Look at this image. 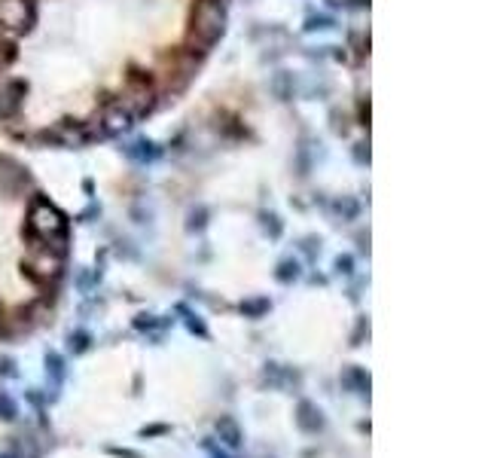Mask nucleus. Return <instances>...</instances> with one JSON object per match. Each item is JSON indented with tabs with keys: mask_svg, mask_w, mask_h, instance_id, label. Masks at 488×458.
Returning a JSON list of instances; mask_svg holds the SVG:
<instances>
[{
	"mask_svg": "<svg viewBox=\"0 0 488 458\" xmlns=\"http://www.w3.org/2000/svg\"><path fill=\"white\" fill-rule=\"evenodd\" d=\"M110 455H116V458H141V452H134V449H119V446H110Z\"/></svg>",
	"mask_w": 488,
	"mask_h": 458,
	"instance_id": "5701e85b",
	"label": "nucleus"
},
{
	"mask_svg": "<svg viewBox=\"0 0 488 458\" xmlns=\"http://www.w3.org/2000/svg\"><path fill=\"white\" fill-rule=\"evenodd\" d=\"M241 312H244V315H250V318H259L263 312H269V300H265V296H259V300H247V303H241Z\"/></svg>",
	"mask_w": 488,
	"mask_h": 458,
	"instance_id": "2eb2a0df",
	"label": "nucleus"
},
{
	"mask_svg": "<svg viewBox=\"0 0 488 458\" xmlns=\"http://www.w3.org/2000/svg\"><path fill=\"white\" fill-rule=\"evenodd\" d=\"M204 449H208V452H211L214 458H229L226 452H220V449H217V446H214V443H211V440H204Z\"/></svg>",
	"mask_w": 488,
	"mask_h": 458,
	"instance_id": "393cba45",
	"label": "nucleus"
},
{
	"mask_svg": "<svg viewBox=\"0 0 488 458\" xmlns=\"http://www.w3.org/2000/svg\"><path fill=\"white\" fill-rule=\"evenodd\" d=\"M89 342H92V336L89 333H71V348L76 351V355H80V351H86L89 348Z\"/></svg>",
	"mask_w": 488,
	"mask_h": 458,
	"instance_id": "f3484780",
	"label": "nucleus"
},
{
	"mask_svg": "<svg viewBox=\"0 0 488 458\" xmlns=\"http://www.w3.org/2000/svg\"><path fill=\"white\" fill-rule=\"evenodd\" d=\"M342 379H345L348 385H354L360 394L369 391V376H366V373L360 370V366H348V370H345V376H342Z\"/></svg>",
	"mask_w": 488,
	"mask_h": 458,
	"instance_id": "9d476101",
	"label": "nucleus"
},
{
	"mask_svg": "<svg viewBox=\"0 0 488 458\" xmlns=\"http://www.w3.org/2000/svg\"><path fill=\"white\" fill-rule=\"evenodd\" d=\"M21 98H25V83H10L3 92H0V113L10 117L21 107Z\"/></svg>",
	"mask_w": 488,
	"mask_h": 458,
	"instance_id": "6e6552de",
	"label": "nucleus"
},
{
	"mask_svg": "<svg viewBox=\"0 0 488 458\" xmlns=\"http://www.w3.org/2000/svg\"><path fill=\"white\" fill-rule=\"evenodd\" d=\"M0 25L21 34L34 25V3L31 0H0Z\"/></svg>",
	"mask_w": 488,
	"mask_h": 458,
	"instance_id": "20e7f679",
	"label": "nucleus"
},
{
	"mask_svg": "<svg viewBox=\"0 0 488 458\" xmlns=\"http://www.w3.org/2000/svg\"><path fill=\"white\" fill-rule=\"evenodd\" d=\"M46 373L52 376L55 385H61V379H64V361H61V355H55V351L46 355Z\"/></svg>",
	"mask_w": 488,
	"mask_h": 458,
	"instance_id": "f8f14e48",
	"label": "nucleus"
},
{
	"mask_svg": "<svg viewBox=\"0 0 488 458\" xmlns=\"http://www.w3.org/2000/svg\"><path fill=\"white\" fill-rule=\"evenodd\" d=\"M0 418H3V422H15V418H19V403H15L10 394H0Z\"/></svg>",
	"mask_w": 488,
	"mask_h": 458,
	"instance_id": "4468645a",
	"label": "nucleus"
},
{
	"mask_svg": "<svg viewBox=\"0 0 488 458\" xmlns=\"http://www.w3.org/2000/svg\"><path fill=\"white\" fill-rule=\"evenodd\" d=\"M61 257L58 251H52L49 244L40 248V244H34V251H31V257L21 263V272L28 275L31 281H37V285H49V281H55L61 275Z\"/></svg>",
	"mask_w": 488,
	"mask_h": 458,
	"instance_id": "7ed1b4c3",
	"label": "nucleus"
},
{
	"mask_svg": "<svg viewBox=\"0 0 488 458\" xmlns=\"http://www.w3.org/2000/svg\"><path fill=\"white\" fill-rule=\"evenodd\" d=\"M287 83H290V76H287V74H278V76H274V92H278L281 98H287V95H290V92H287Z\"/></svg>",
	"mask_w": 488,
	"mask_h": 458,
	"instance_id": "aec40b11",
	"label": "nucleus"
},
{
	"mask_svg": "<svg viewBox=\"0 0 488 458\" xmlns=\"http://www.w3.org/2000/svg\"><path fill=\"white\" fill-rule=\"evenodd\" d=\"M204 217H208V214H204V208L193 211V214H189V229H202V226H204Z\"/></svg>",
	"mask_w": 488,
	"mask_h": 458,
	"instance_id": "412c9836",
	"label": "nucleus"
},
{
	"mask_svg": "<svg viewBox=\"0 0 488 458\" xmlns=\"http://www.w3.org/2000/svg\"><path fill=\"white\" fill-rule=\"evenodd\" d=\"M223 31H226V12H223V6H220V0H198L195 10H193L189 40L198 43L204 52L223 37Z\"/></svg>",
	"mask_w": 488,
	"mask_h": 458,
	"instance_id": "f03ea898",
	"label": "nucleus"
},
{
	"mask_svg": "<svg viewBox=\"0 0 488 458\" xmlns=\"http://www.w3.org/2000/svg\"><path fill=\"white\" fill-rule=\"evenodd\" d=\"M132 117H128L125 110H122L119 104H110L104 110V117H101V128H104V135H119V132H125L128 126H132Z\"/></svg>",
	"mask_w": 488,
	"mask_h": 458,
	"instance_id": "423d86ee",
	"label": "nucleus"
},
{
	"mask_svg": "<svg viewBox=\"0 0 488 458\" xmlns=\"http://www.w3.org/2000/svg\"><path fill=\"white\" fill-rule=\"evenodd\" d=\"M125 153L132 159H137V162H150V159L159 156L156 144H150V141H137V144H132V147H125Z\"/></svg>",
	"mask_w": 488,
	"mask_h": 458,
	"instance_id": "1a4fd4ad",
	"label": "nucleus"
},
{
	"mask_svg": "<svg viewBox=\"0 0 488 458\" xmlns=\"http://www.w3.org/2000/svg\"><path fill=\"white\" fill-rule=\"evenodd\" d=\"M0 366H3V376H15V370H12V361L6 357V361H0Z\"/></svg>",
	"mask_w": 488,
	"mask_h": 458,
	"instance_id": "a878e982",
	"label": "nucleus"
},
{
	"mask_svg": "<svg viewBox=\"0 0 488 458\" xmlns=\"http://www.w3.org/2000/svg\"><path fill=\"white\" fill-rule=\"evenodd\" d=\"M0 458H10V455H0Z\"/></svg>",
	"mask_w": 488,
	"mask_h": 458,
	"instance_id": "cd10ccee",
	"label": "nucleus"
},
{
	"mask_svg": "<svg viewBox=\"0 0 488 458\" xmlns=\"http://www.w3.org/2000/svg\"><path fill=\"white\" fill-rule=\"evenodd\" d=\"M296 425H299L305 434H317L320 427H324V412L311 400H299V407H296Z\"/></svg>",
	"mask_w": 488,
	"mask_h": 458,
	"instance_id": "39448f33",
	"label": "nucleus"
},
{
	"mask_svg": "<svg viewBox=\"0 0 488 458\" xmlns=\"http://www.w3.org/2000/svg\"><path fill=\"white\" fill-rule=\"evenodd\" d=\"M217 434H220V440L226 443L229 449H238L241 443H244V434H241V427H238V422H235L232 416H220L217 418Z\"/></svg>",
	"mask_w": 488,
	"mask_h": 458,
	"instance_id": "0eeeda50",
	"label": "nucleus"
},
{
	"mask_svg": "<svg viewBox=\"0 0 488 458\" xmlns=\"http://www.w3.org/2000/svg\"><path fill=\"white\" fill-rule=\"evenodd\" d=\"M168 431H171L168 425H147V427H141V437H162Z\"/></svg>",
	"mask_w": 488,
	"mask_h": 458,
	"instance_id": "a211bd4d",
	"label": "nucleus"
},
{
	"mask_svg": "<svg viewBox=\"0 0 488 458\" xmlns=\"http://www.w3.org/2000/svg\"><path fill=\"white\" fill-rule=\"evenodd\" d=\"M274 278L284 281V285L296 281V278H299V263H296V260H281V266H278V272H274Z\"/></svg>",
	"mask_w": 488,
	"mask_h": 458,
	"instance_id": "ddd939ff",
	"label": "nucleus"
},
{
	"mask_svg": "<svg viewBox=\"0 0 488 458\" xmlns=\"http://www.w3.org/2000/svg\"><path fill=\"white\" fill-rule=\"evenodd\" d=\"M180 315H186V327H189V330H193V333H198V336H208V327H204L202 321H198V315H193V312H189V309H183V305H180Z\"/></svg>",
	"mask_w": 488,
	"mask_h": 458,
	"instance_id": "dca6fc26",
	"label": "nucleus"
},
{
	"mask_svg": "<svg viewBox=\"0 0 488 458\" xmlns=\"http://www.w3.org/2000/svg\"><path fill=\"white\" fill-rule=\"evenodd\" d=\"M0 327H3V305H0Z\"/></svg>",
	"mask_w": 488,
	"mask_h": 458,
	"instance_id": "bb28decb",
	"label": "nucleus"
},
{
	"mask_svg": "<svg viewBox=\"0 0 488 458\" xmlns=\"http://www.w3.org/2000/svg\"><path fill=\"white\" fill-rule=\"evenodd\" d=\"M28 235L34 241L49 244L52 251H58L64 257L67 251V220L55 205H49L46 198H34L28 211Z\"/></svg>",
	"mask_w": 488,
	"mask_h": 458,
	"instance_id": "f257e3e1",
	"label": "nucleus"
},
{
	"mask_svg": "<svg viewBox=\"0 0 488 458\" xmlns=\"http://www.w3.org/2000/svg\"><path fill=\"white\" fill-rule=\"evenodd\" d=\"M305 28H308V31H315V28H330V19H324V15H311Z\"/></svg>",
	"mask_w": 488,
	"mask_h": 458,
	"instance_id": "4be33fe9",
	"label": "nucleus"
},
{
	"mask_svg": "<svg viewBox=\"0 0 488 458\" xmlns=\"http://www.w3.org/2000/svg\"><path fill=\"white\" fill-rule=\"evenodd\" d=\"M10 458H40V446H34V440H31V437H19Z\"/></svg>",
	"mask_w": 488,
	"mask_h": 458,
	"instance_id": "9b49d317",
	"label": "nucleus"
},
{
	"mask_svg": "<svg viewBox=\"0 0 488 458\" xmlns=\"http://www.w3.org/2000/svg\"><path fill=\"white\" fill-rule=\"evenodd\" d=\"M336 269H339V272H351V257H339V260H336Z\"/></svg>",
	"mask_w": 488,
	"mask_h": 458,
	"instance_id": "b1692460",
	"label": "nucleus"
},
{
	"mask_svg": "<svg viewBox=\"0 0 488 458\" xmlns=\"http://www.w3.org/2000/svg\"><path fill=\"white\" fill-rule=\"evenodd\" d=\"M265 232H272V239H278V235H281V223H278V217H274V214H265Z\"/></svg>",
	"mask_w": 488,
	"mask_h": 458,
	"instance_id": "6ab92c4d",
	"label": "nucleus"
}]
</instances>
